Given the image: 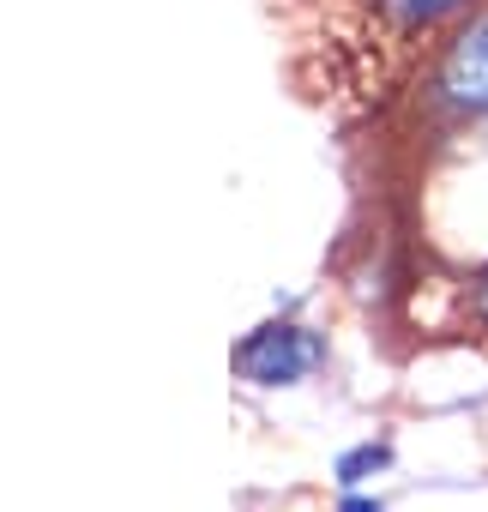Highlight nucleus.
Listing matches in <instances>:
<instances>
[{
  "instance_id": "f03ea898",
  "label": "nucleus",
  "mask_w": 488,
  "mask_h": 512,
  "mask_svg": "<svg viewBox=\"0 0 488 512\" xmlns=\"http://www.w3.org/2000/svg\"><path fill=\"white\" fill-rule=\"evenodd\" d=\"M320 362H326V338L308 326H290V320H272L235 344V374L254 386H296Z\"/></svg>"
},
{
  "instance_id": "20e7f679",
  "label": "nucleus",
  "mask_w": 488,
  "mask_h": 512,
  "mask_svg": "<svg viewBox=\"0 0 488 512\" xmlns=\"http://www.w3.org/2000/svg\"><path fill=\"white\" fill-rule=\"evenodd\" d=\"M380 470H392V446H386V440H362V446H350V452L332 464V476H338L344 494H356V488L374 482Z\"/></svg>"
},
{
  "instance_id": "f257e3e1",
  "label": "nucleus",
  "mask_w": 488,
  "mask_h": 512,
  "mask_svg": "<svg viewBox=\"0 0 488 512\" xmlns=\"http://www.w3.org/2000/svg\"><path fill=\"white\" fill-rule=\"evenodd\" d=\"M470 0H308V13L320 25V49H332V61L356 79L374 85L404 67L446 19H458Z\"/></svg>"
},
{
  "instance_id": "423d86ee",
  "label": "nucleus",
  "mask_w": 488,
  "mask_h": 512,
  "mask_svg": "<svg viewBox=\"0 0 488 512\" xmlns=\"http://www.w3.org/2000/svg\"><path fill=\"white\" fill-rule=\"evenodd\" d=\"M470 314L488 326V266H482V278H476V296H470Z\"/></svg>"
},
{
  "instance_id": "39448f33",
  "label": "nucleus",
  "mask_w": 488,
  "mask_h": 512,
  "mask_svg": "<svg viewBox=\"0 0 488 512\" xmlns=\"http://www.w3.org/2000/svg\"><path fill=\"white\" fill-rule=\"evenodd\" d=\"M338 512H386V500H380V494H344Z\"/></svg>"
},
{
  "instance_id": "7ed1b4c3",
  "label": "nucleus",
  "mask_w": 488,
  "mask_h": 512,
  "mask_svg": "<svg viewBox=\"0 0 488 512\" xmlns=\"http://www.w3.org/2000/svg\"><path fill=\"white\" fill-rule=\"evenodd\" d=\"M434 103L464 121H488V7L446 43L434 67Z\"/></svg>"
}]
</instances>
